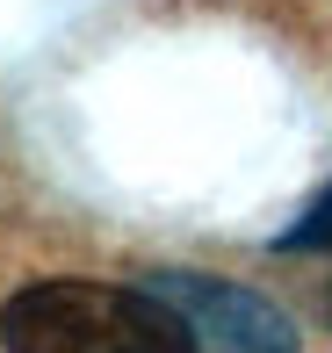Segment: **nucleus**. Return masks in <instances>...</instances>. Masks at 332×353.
<instances>
[{"label": "nucleus", "instance_id": "1", "mask_svg": "<svg viewBox=\"0 0 332 353\" xmlns=\"http://www.w3.org/2000/svg\"><path fill=\"white\" fill-rule=\"evenodd\" d=\"M0 346L8 353H195L188 325L145 281H29L0 303Z\"/></svg>", "mask_w": 332, "mask_h": 353}, {"label": "nucleus", "instance_id": "2", "mask_svg": "<svg viewBox=\"0 0 332 353\" xmlns=\"http://www.w3.org/2000/svg\"><path fill=\"white\" fill-rule=\"evenodd\" d=\"M145 288L159 303H173V317L188 325V346L195 353H304L296 346V325L267 296H253L239 281L166 267V274H145Z\"/></svg>", "mask_w": 332, "mask_h": 353}, {"label": "nucleus", "instance_id": "3", "mask_svg": "<svg viewBox=\"0 0 332 353\" xmlns=\"http://www.w3.org/2000/svg\"><path fill=\"white\" fill-rule=\"evenodd\" d=\"M275 245L282 252H332V188L304 210V223H289V231L275 238Z\"/></svg>", "mask_w": 332, "mask_h": 353}, {"label": "nucleus", "instance_id": "4", "mask_svg": "<svg viewBox=\"0 0 332 353\" xmlns=\"http://www.w3.org/2000/svg\"><path fill=\"white\" fill-rule=\"evenodd\" d=\"M325 310H332V288H325Z\"/></svg>", "mask_w": 332, "mask_h": 353}]
</instances>
